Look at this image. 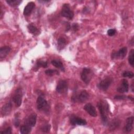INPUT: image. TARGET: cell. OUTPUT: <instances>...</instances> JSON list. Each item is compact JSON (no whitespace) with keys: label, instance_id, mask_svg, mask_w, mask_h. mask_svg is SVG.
<instances>
[{"label":"cell","instance_id":"obj_1","mask_svg":"<svg viewBox=\"0 0 134 134\" xmlns=\"http://www.w3.org/2000/svg\"><path fill=\"white\" fill-rule=\"evenodd\" d=\"M97 107L98 108L100 115L101 116V119L102 123L104 125H107L108 123V118H107V113L108 111V105L105 102L99 101L97 104Z\"/></svg>","mask_w":134,"mask_h":134},{"label":"cell","instance_id":"obj_2","mask_svg":"<svg viewBox=\"0 0 134 134\" xmlns=\"http://www.w3.org/2000/svg\"><path fill=\"white\" fill-rule=\"evenodd\" d=\"M89 98V94L85 90L81 91L79 93L74 94L72 97L71 100L74 103H84Z\"/></svg>","mask_w":134,"mask_h":134},{"label":"cell","instance_id":"obj_3","mask_svg":"<svg viewBox=\"0 0 134 134\" xmlns=\"http://www.w3.org/2000/svg\"><path fill=\"white\" fill-rule=\"evenodd\" d=\"M37 109L39 110H42L47 111L49 110V105L48 104L44 98L43 95H40L38 96L37 99Z\"/></svg>","mask_w":134,"mask_h":134},{"label":"cell","instance_id":"obj_4","mask_svg":"<svg viewBox=\"0 0 134 134\" xmlns=\"http://www.w3.org/2000/svg\"><path fill=\"white\" fill-rule=\"evenodd\" d=\"M61 14L62 16L65 17L69 20H71L73 19L74 17V13L71 9L69 4L65 3L62 5Z\"/></svg>","mask_w":134,"mask_h":134},{"label":"cell","instance_id":"obj_5","mask_svg":"<svg viewBox=\"0 0 134 134\" xmlns=\"http://www.w3.org/2000/svg\"><path fill=\"white\" fill-rule=\"evenodd\" d=\"M93 73L92 70L88 68H84L81 73V77L82 80L86 84H89L91 81Z\"/></svg>","mask_w":134,"mask_h":134},{"label":"cell","instance_id":"obj_6","mask_svg":"<svg viewBox=\"0 0 134 134\" xmlns=\"http://www.w3.org/2000/svg\"><path fill=\"white\" fill-rule=\"evenodd\" d=\"M113 81L112 78L110 77H106L100 81L98 84L97 87L99 89L105 91L108 90Z\"/></svg>","mask_w":134,"mask_h":134},{"label":"cell","instance_id":"obj_7","mask_svg":"<svg viewBox=\"0 0 134 134\" xmlns=\"http://www.w3.org/2000/svg\"><path fill=\"white\" fill-rule=\"evenodd\" d=\"M23 93L20 88H18L15 92L13 97V100L16 107H19L21 104Z\"/></svg>","mask_w":134,"mask_h":134},{"label":"cell","instance_id":"obj_8","mask_svg":"<svg viewBox=\"0 0 134 134\" xmlns=\"http://www.w3.org/2000/svg\"><path fill=\"white\" fill-rule=\"evenodd\" d=\"M127 52V47H123L120 49L118 51L113 52L111 57L113 59H123L126 55Z\"/></svg>","mask_w":134,"mask_h":134},{"label":"cell","instance_id":"obj_9","mask_svg":"<svg viewBox=\"0 0 134 134\" xmlns=\"http://www.w3.org/2000/svg\"><path fill=\"white\" fill-rule=\"evenodd\" d=\"M68 91V83L65 80H60L56 87V91L59 94L65 93Z\"/></svg>","mask_w":134,"mask_h":134},{"label":"cell","instance_id":"obj_10","mask_svg":"<svg viewBox=\"0 0 134 134\" xmlns=\"http://www.w3.org/2000/svg\"><path fill=\"white\" fill-rule=\"evenodd\" d=\"M70 121L72 125L75 126V125H85L86 124V121L85 119H82L74 115H72L70 117Z\"/></svg>","mask_w":134,"mask_h":134},{"label":"cell","instance_id":"obj_11","mask_svg":"<svg viewBox=\"0 0 134 134\" xmlns=\"http://www.w3.org/2000/svg\"><path fill=\"white\" fill-rule=\"evenodd\" d=\"M84 110L91 116L96 117L97 112L95 109V107L91 103H87L85 105L84 107Z\"/></svg>","mask_w":134,"mask_h":134},{"label":"cell","instance_id":"obj_12","mask_svg":"<svg viewBox=\"0 0 134 134\" xmlns=\"http://www.w3.org/2000/svg\"><path fill=\"white\" fill-rule=\"evenodd\" d=\"M37 115L35 113L31 114L25 120V124L30 127L31 128L34 127L36 123Z\"/></svg>","mask_w":134,"mask_h":134},{"label":"cell","instance_id":"obj_13","mask_svg":"<svg viewBox=\"0 0 134 134\" xmlns=\"http://www.w3.org/2000/svg\"><path fill=\"white\" fill-rule=\"evenodd\" d=\"M35 7V3L33 2H29L25 7L23 14L25 16H29L31 14Z\"/></svg>","mask_w":134,"mask_h":134},{"label":"cell","instance_id":"obj_14","mask_svg":"<svg viewBox=\"0 0 134 134\" xmlns=\"http://www.w3.org/2000/svg\"><path fill=\"white\" fill-rule=\"evenodd\" d=\"M12 105L10 102H8L3 106L1 109V114L3 116L9 115L12 110Z\"/></svg>","mask_w":134,"mask_h":134},{"label":"cell","instance_id":"obj_15","mask_svg":"<svg viewBox=\"0 0 134 134\" xmlns=\"http://www.w3.org/2000/svg\"><path fill=\"white\" fill-rule=\"evenodd\" d=\"M129 90V83L127 80L123 79L122 84L119 87H117V91L119 93L127 92Z\"/></svg>","mask_w":134,"mask_h":134},{"label":"cell","instance_id":"obj_16","mask_svg":"<svg viewBox=\"0 0 134 134\" xmlns=\"http://www.w3.org/2000/svg\"><path fill=\"white\" fill-rule=\"evenodd\" d=\"M133 117L131 116L127 118L126 124L124 129V130L126 132H130L133 128Z\"/></svg>","mask_w":134,"mask_h":134},{"label":"cell","instance_id":"obj_17","mask_svg":"<svg viewBox=\"0 0 134 134\" xmlns=\"http://www.w3.org/2000/svg\"><path fill=\"white\" fill-rule=\"evenodd\" d=\"M11 48L8 46H4L0 48V58L1 59L5 58L10 52Z\"/></svg>","mask_w":134,"mask_h":134},{"label":"cell","instance_id":"obj_18","mask_svg":"<svg viewBox=\"0 0 134 134\" xmlns=\"http://www.w3.org/2000/svg\"><path fill=\"white\" fill-rule=\"evenodd\" d=\"M27 27L29 32L32 34L35 35H38L40 34V31L39 30V29L32 23L29 24Z\"/></svg>","mask_w":134,"mask_h":134},{"label":"cell","instance_id":"obj_19","mask_svg":"<svg viewBox=\"0 0 134 134\" xmlns=\"http://www.w3.org/2000/svg\"><path fill=\"white\" fill-rule=\"evenodd\" d=\"M51 63L54 66L56 67L57 68H59L61 71H65V69H64V67L63 65V63L60 60H52L51 61Z\"/></svg>","mask_w":134,"mask_h":134},{"label":"cell","instance_id":"obj_20","mask_svg":"<svg viewBox=\"0 0 134 134\" xmlns=\"http://www.w3.org/2000/svg\"><path fill=\"white\" fill-rule=\"evenodd\" d=\"M66 44V41L64 38L62 37L59 38L57 41V46H58V50H61L62 49H63L65 46Z\"/></svg>","mask_w":134,"mask_h":134},{"label":"cell","instance_id":"obj_21","mask_svg":"<svg viewBox=\"0 0 134 134\" xmlns=\"http://www.w3.org/2000/svg\"><path fill=\"white\" fill-rule=\"evenodd\" d=\"M31 128H31L30 127L25 124L21 126L20 128V132L21 133H23V134L29 133L31 130Z\"/></svg>","mask_w":134,"mask_h":134},{"label":"cell","instance_id":"obj_22","mask_svg":"<svg viewBox=\"0 0 134 134\" xmlns=\"http://www.w3.org/2000/svg\"><path fill=\"white\" fill-rule=\"evenodd\" d=\"M6 2L10 6L16 7L20 5L22 2V1L20 0H6Z\"/></svg>","mask_w":134,"mask_h":134},{"label":"cell","instance_id":"obj_23","mask_svg":"<svg viewBox=\"0 0 134 134\" xmlns=\"http://www.w3.org/2000/svg\"><path fill=\"white\" fill-rule=\"evenodd\" d=\"M128 62L129 64L133 67L134 65V50L131 49L129 52L128 57Z\"/></svg>","mask_w":134,"mask_h":134},{"label":"cell","instance_id":"obj_24","mask_svg":"<svg viewBox=\"0 0 134 134\" xmlns=\"http://www.w3.org/2000/svg\"><path fill=\"white\" fill-rule=\"evenodd\" d=\"M45 73L48 75V76H52L53 74H59V71L56 70H53V69H48L45 71Z\"/></svg>","mask_w":134,"mask_h":134},{"label":"cell","instance_id":"obj_25","mask_svg":"<svg viewBox=\"0 0 134 134\" xmlns=\"http://www.w3.org/2000/svg\"><path fill=\"white\" fill-rule=\"evenodd\" d=\"M36 66L37 68H40V67H43L44 68H47L48 66V63L46 61H41V60H39L37 61V64H36Z\"/></svg>","mask_w":134,"mask_h":134},{"label":"cell","instance_id":"obj_26","mask_svg":"<svg viewBox=\"0 0 134 134\" xmlns=\"http://www.w3.org/2000/svg\"><path fill=\"white\" fill-rule=\"evenodd\" d=\"M51 128V125L49 124H46L43 125L41 128V131L43 132H49Z\"/></svg>","mask_w":134,"mask_h":134},{"label":"cell","instance_id":"obj_27","mask_svg":"<svg viewBox=\"0 0 134 134\" xmlns=\"http://www.w3.org/2000/svg\"><path fill=\"white\" fill-rule=\"evenodd\" d=\"M122 76L124 77H128V78H132L133 77V73L131 71H126L123 72L122 74Z\"/></svg>","mask_w":134,"mask_h":134},{"label":"cell","instance_id":"obj_28","mask_svg":"<svg viewBox=\"0 0 134 134\" xmlns=\"http://www.w3.org/2000/svg\"><path fill=\"white\" fill-rule=\"evenodd\" d=\"M1 133H3V134H11L12 133V128H11V127H8L7 128H6L5 129V130L1 131Z\"/></svg>","mask_w":134,"mask_h":134},{"label":"cell","instance_id":"obj_29","mask_svg":"<svg viewBox=\"0 0 134 134\" xmlns=\"http://www.w3.org/2000/svg\"><path fill=\"white\" fill-rule=\"evenodd\" d=\"M116 33V30L115 29H109L107 31V35L109 36H113Z\"/></svg>","mask_w":134,"mask_h":134},{"label":"cell","instance_id":"obj_30","mask_svg":"<svg viewBox=\"0 0 134 134\" xmlns=\"http://www.w3.org/2000/svg\"><path fill=\"white\" fill-rule=\"evenodd\" d=\"M72 30L75 32L76 31H77L79 29V26L77 23H74L72 24Z\"/></svg>","mask_w":134,"mask_h":134},{"label":"cell","instance_id":"obj_31","mask_svg":"<svg viewBox=\"0 0 134 134\" xmlns=\"http://www.w3.org/2000/svg\"><path fill=\"white\" fill-rule=\"evenodd\" d=\"M126 98V96L125 95H116L114 96V99H124Z\"/></svg>","mask_w":134,"mask_h":134},{"label":"cell","instance_id":"obj_32","mask_svg":"<svg viewBox=\"0 0 134 134\" xmlns=\"http://www.w3.org/2000/svg\"><path fill=\"white\" fill-rule=\"evenodd\" d=\"M119 124H118V121H114V122H113L112 124H111L110 126H111V129H113L115 128H117V127L119 126Z\"/></svg>","mask_w":134,"mask_h":134},{"label":"cell","instance_id":"obj_33","mask_svg":"<svg viewBox=\"0 0 134 134\" xmlns=\"http://www.w3.org/2000/svg\"><path fill=\"white\" fill-rule=\"evenodd\" d=\"M19 124H20V122H19V119L18 118V117H16L15 118V121H14V125L16 127H18L19 126Z\"/></svg>","mask_w":134,"mask_h":134},{"label":"cell","instance_id":"obj_34","mask_svg":"<svg viewBox=\"0 0 134 134\" xmlns=\"http://www.w3.org/2000/svg\"><path fill=\"white\" fill-rule=\"evenodd\" d=\"M128 98H129V99H131L132 101H133V97H132L131 96H128Z\"/></svg>","mask_w":134,"mask_h":134},{"label":"cell","instance_id":"obj_35","mask_svg":"<svg viewBox=\"0 0 134 134\" xmlns=\"http://www.w3.org/2000/svg\"><path fill=\"white\" fill-rule=\"evenodd\" d=\"M133 83H132V85H131V91L132 92H133Z\"/></svg>","mask_w":134,"mask_h":134}]
</instances>
